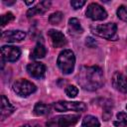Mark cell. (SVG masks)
<instances>
[{"label":"cell","instance_id":"30bf717a","mask_svg":"<svg viewBox=\"0 0 127 127\" xmlns=\"http://www.w3.org/2000/svg\"><path fill=\"white\" fill-rule=\"evenodd\" d=\"M48 35H49L51 42L55 48H62L66 44V40H65L64 35L58 30L52 29L48 32Z\"/></svg>","mask_w":127,"mask_h":127},{"label":"cell","instance_id":"4316f807","mask_svg":"<svg viewBox=\"0 0 127 127\" xmlns=\"http://www.w3.org/2000/svg\"><path fill=\"white\" fill-rule=\"evenodd\" d=\"M4 3H5V4H8V5H11V4H14V3H15V1H12V2H7V1H4Z\"/></svg>","mask_w":127,"mask_h":127},{"label":"cell","instance_id":"8992f818","mask_svg":"<svg viewBox=\"0 0 127 127\" xmlns=\"http://www.w3.org/2000/svg\"><path fill=\"white\" fill-rule=\"evenodd\" d=\"M85 14L89 19L93 21H101V20L106 19L107 17V12L105 11V9L97 3L89 4L87 6Z\"/></svg>","mask_w":127,"mask_h":127},{"label":"cell","instance_id":"ba28073f","mask_svg":"<svg viewBox=\"0 0 127 127\" xmlns=\"http://www.w3.org/2000/svg\"><path fill=\"white\" fill-rule=\"evenodd\" d=\"M26 37V33L21 30H11V31H5L1 35L2 41L8 42V43H15V42H21Z\"/></svg>","mask_w":127,"mask_h":127},{"label":"cell","instance_id":"ac0fdd59","mask_svg":"<svg viewBox=\"0 0 127 127\" xmlns=\"http://www.w3.org/2000/svg\"><path fill=\"white\" fill-rule=\"evenodd\" d=\"M81 127H100V124L96 117L92 115H87L83 118Z\"/></svg>","mask_w":127,"mask_h":127},{"label":"cell","instance_id":"5bb4252c","mask_svg":"<svg viewBox=\"0 0 127 127\" xmlns=\"http://www.w3.org/2000/svg\"><path fill=\"white\" fill-rule=\"evenodd\" d=\"M14 111V106L10 103V101L6 98L5 95L1 96V119L4 120L8 116H10Z\"/></svg>","mask_w":127,"mask_h":127},{"label":"cell","instance_id":"e0dca14e","mask_svg":"<svg viewBox=\"0 0 127 127\" xmlns=\"http://www.w3.org/2000/svg\"><path fill=\"white\" fill-rule=\"evenodd\" d=\"M51 111V106L42 102H39L35 105L34 107V113L37 116H43V115H47L49 114Z\"/></svg>","mask_w":127,"mask_h":127},{"label":"cell","instance_id":"44dd1931","mask_svg":"<svg viewBox=\"0 0 127 127\" xmlns=\"http://www.w3.org/2000/svg\"><path fill=\"white\" fill-rule=\"evenodd\" d=\"M117 16L124 22H127V5H121L117 9Z\"/></svg>","mask_w":127,"mask_h":127},{"label":"cell","instance_id":"4fadbf2b","mask_svg":"<svg viewBox=\"0 0 127 127\" xmlns=\"http://www.w3.org/2000/svg\"><path fill=\"white\" fill-rule=\"evenodd\" d=\"M51 6V2L50 1H42L40 2L38 5H36L35 7H32L28 10L27 12V16L29 18L35 16V15H38V14H44Z\"/></svg>","mask_w":127,"mask_h":127},{"label":"cell","instance_id":"9c48e42d","mask_svg":"<svg viewBox=\"0 0 127 127\" xmlns=\"http://www.w3.org/2000/svg\"><path fill=\"white\" fill-rule=\"evenodd\" d=\"M27 71L32 77L43 78L46 73V65L42 63L35 62L27 65Z\"/></svg>","mask_w":127,"mask_h":127},{"label":"cell","instance_id":"6da1fadb","mask_svg":"<svg viewBox=\"0 0 127 127\" xmlns=\"http://www.w3.org/2000/svg\"><path fill=\"white\" fill-rule=\"evenodd\" d=\"M78 84L85 90L93 91L100 88L104 82V76L102 69L99 66H81L77 76H76Z\"/></svg>","mask_w":127,"mask_h":127},{"label":"cell","instance_id":"603a6c76","mask_svg":"<svg viewBox=\"0 0 127 127\" xmlns=\"http://www.w3.org/2000/svg\"><path fill=\"white\" fill-rule=\"evenodd\" d=\"M12 20H14V15L11 12H8L6 14H3L1 16V26L4 27L6 24H8Z\"/></svg>","mask_w":127,"mask_h":127},{"label":"cell","instance_id":"7c38bea8","mask_svg":"<svg viewBox=\"0 0 127 127\" xmlns=\"http://www.w3.org/2000/svg\"><path fill=\"white\" fill-rule=\"evenodd\" d=\"M79 115H64L57 118V124L59 127H71L77 123Z\"/></svg>","mask_w":127,"mask_h":127},{"label":"cell","instance_id":"83f0119b","mask_svg":"<svg viewBox=\"0 0 127 127\" xmlns=\"http://www.w3.org/2000/svg\"><path fill=\"white\" fill-rule=\"evenodd\" d=\"M33 3H34V1H33V0H32V1H27V2H26V4H27V5H30V4H33Z\"/></svg>","mask_w":127,"mask_h":127},{"label":"cell","instance_id":"7402d4cb","mask_svg":"<svg viewBox=\"0 0 127 127\" xmlns=\"http://www.w3.org/2000/svg\"><path fill=\"white\" fill-rule=\"evenodd\" d=\"M77 93H78V89L74 85H67L65 87V94L68 97L73 98V97H75L77 95Z\"/></svg>","mask_w":127,"mask_h":127},{"label":"cell","instance_id":"d6986e66","mask_svg":"<svg viewBox=\"0 0 127 127\" xmlns=\"http://www.w3.org/2000/svg\"><path fill=\"white\" fill-rule=\"evenodd\" d=\"M114 125L117 127H124L127 126V113L119 112L116 115V120L114 121Z\"/></svg>","mask_w":127,"mask_h":127},{"label":"cell","instance_id":"7a4b0ae2","mask_svg":"<svg viewBox=\"0 0 127 127\" xmlns=\"http://www.w3.org/2000/svg\"><path fill=\"white\" fill-rule=\"evenodd\" d=\"M59 68L64 74H69L74 69L75 64V57L72 51L70 50H64L60 53L57 61Z\"/></svg>","mask_w":127,"mask_h":127},{"label":"cell","instance_id":"3957f363","mask_svg":"<svg viewBox=\"0 0 127 127\" xmlns=\"http://www.w3.org/2000/svg\"><path fill=\"white\" fill-rule=\"evenodd\" d=\"M91 31L95 35L101 38L111 40L116 35L117 26L114 23H106V24H101V25H96L91 27Z\"/></svg>","mask_w":127,"mask_h":127},{"label":"cell","instance_id":"2e32d148","mask_svg":"<svg viewBox=\"0 0 127 127\" xmlns=\"http://www.w3.org/2000/svg\"><path fill=\"white\" fill-rule=\"evenodd\" d=\"M68 27H69V31L70 34H76L79 35L83 32V29L80 25V22L76 19V18H70L68 20Z\"/></svg>","mask_w":127,"mask_h":127},{"label":"cell","instance_id":"cb8c5ba5","mask_svg":"<svg viewBox=\"0 0 127 127\" xmlns=\"http://www.w3.org/2000/svg\"><path fill=\"white\" fill-rule=\"evenodd\" d=\"M84 4H85L84 0H72V1H70V5L72 6L73 9H79Z\"/></svg>","mask_w":127,"mask_h":127},{"label":"cell","instance_id":"f1b7e54d","mask_svg":"<svg viewBox=\"0 0 127 127\" xmlns=\"http://www.w3.org/2000/svg\"><path fill=\"white\" fill-rule=\"evenodd\" d=\"M126 109H127V105H126Z\"/></svg>","mask_w":127,"mask_h":127},{"label":"cell","instance_id":"9a60e30c","mask_svg":"<svg viewBox=\"0 0 127 127\" xmlns=\"http://www.w3.org/2000/svg\"><path fill=\"white\" fill-rule=\"evenodd\" d=\"M47 54V50L45 48V46L43 44L38 43L34 49V51L31 53L30 55V59L32 60H39V59H43Z\"/></svg>","mask_w":127,"mask_h":127},{"label":"cell","instance_id":"5b68a950","mask_svg":"<svg viewBox=\"0 0 127 127\" xmlns=\"http://www.w3.org/2000/svg\"><path fill=\"white\" fill-rule=\"evenodd\" d=\"M54 108L60 112L69 111V110L82 112L86 109V105L85 103L79 101H59L54 103Z\"/></svg>","mask_w":127,"mask_h":127},{"label":"cell","instance_id":"52a82bcc","mask_svg":"<svg viewBox=\"0 0 127 127\" xmlns=\"http://www.w3.org/2000/svg\"><path fill=\"white\" fill-rule=\"evenodd\" d=\"M21 56V51L18 47L3 46L1 48V58L5 62H16Z\"/></svg>","mask_w":127,"mask_h":127},{"label":"cell","instance_id":"8fae6325","mask_svg":"<svg viewBox=\"0 0 127 127\" xmlns=\"http://www.w3.org/2000/svg\"><path fill=\"white\" fill-rule=\"evenodd\" d=\"M112 84L117 90L123 93H127V76L126 75L120 72H115L112 77Z\"/></svg>","mask_w":127,"mask_h":127},{"label":"cell","instance_id":"277c9868","mask_svg":"<svg viewBox=\"0 0 127 127\" xmlns=\"http://www.w3.org/2000/svg\"><path fill=\"white\" fill-rule=\"evenodd\" d=\"M37 87L34 83H32L31 81L27 80V79H23L20 78L18 80H16L13 83V90L20 96H28L32 93H34L36 91Z\"/></svg>","mask_w":127,"mask_h":127},{"label":"cell","instance_id":"ffe728a7","mask_svg":"<svg viewBox=\"0 0 127 127\" xmlns=\"http://www.w3.org/2000/svg\"><path fill=\"white\" fill-rule=\"evenodd\" d=\"M62 20H63V13L62 12H55V13L51 14V16L49 17V22L52 25H59Z\"/></svg>","mask_w":127,"mask_h":127},{"label":"cell","instance_id":"d4e9b609","mask_svg":"<svg viewBox=\"0 0 127 127\" xmlns=\"http://www.w3.org/2000/svg\"><path fill=\"white\" fill-rule=\"evenodd\" d=\"M85 44L89 48H94L96 46V41L93 38H91V37H87L86 38V41H85Z\"/></svg>","mask_w":127,"mask_h":127},{"label":"cell","instance_id":"484cf974","mask_svg":"<svg viewBox=\"0 0 127 127\" xmlns=\"http://www.w3.org/2000/svg\"><path fill=\"white\" fill-rule=\"evenodd\" d=\"M21 127H41V126L39 124H37V123H28V124H25V125H23Z\"/></svg>","mask_w":127,"mask_h":127}]
</instances>
